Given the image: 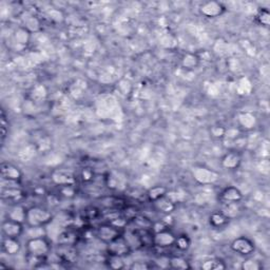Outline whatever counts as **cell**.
Wrapping results in <instances>:
<instances>
[{
	"label": "cell",
	"instance_id": "cell-1",
	"mask_svg": "<svg viewBox=\"0 0 270 270\" xmlns=\"http://www.w3.org/2000/svg\"><path fill=\"white\" fill-rule=\"evenodd\" d=\"M25 251L26 256L38 260H46L50 253H52V244L45 238V235L32 238L25 243Z\"/></svg>",
	"mask_w": 270,
	"mask_h": 270
},
{
	"label": "cell",
	"instance_id": "cell-2",
	"mask_svg": "<svg viewBox=\"0 0 270 270\" xmlns=\"http://www.w3.org/2000/svg\"><path fill=\"white\" fill-rule=\"evenodd\" d=\"M52 221L53 214L42 206H32L26 209L25 224L28 227H45Z\"/></svg>",
	"mask_w": 270,
	"mask_h": 270
},
{
	"label": "cell",
	"instance_id": "cell-3",
	"mask_svg": "<svg viewBox=\"0 0 270 270\" xmlns=\"http://www.w3.org/2000/svg\"><path fill=\"white\" fill-rule=\"evenodd\" d=\"M123 233H124L123 229H120L117 226L111 224L109 222H106L104 224H100L99 226H97L94 235L96 236V239H98L100 242L105 243L107 245L113 240L118 238V236Z\"/></svg>",
	"mask_w": 270,
	"mask_h": 270
},
{
	"label": "cell",
	"instance_id": "cell-4",
	"mask_svg": "<svg viewBox=\"0 0 270 270\" xmlns=\"http://www.w3.org/2000/svg\"><path fill=\"white\" fill-rule=\"evenodd\" d=\"M106 246H107L106 248L107 254H110V255H117V256H123V258H126V256H128L132 252V248L129 243H128V241L126 240L124 234H120L118 238L113 240Z\"/></svg>",
	"mask_w": 270,
	"mask_h": 270
},
{
	"label": "cell",
	"instance_id": "cell-5",
	"mask_svg": "<svg viewBox=\"0 0 270 270\" xmlns=\"http://www.w3.org/2000/svg\"><path fill=\"white\" fill-rule=\"evenodd\" d=\"M175 239H177V235H175L170 229L169 228L161 229L159 231L153 232L152 246L157 247L158 249L170 248L174 246Z\"/></svg>",
	"mask_w": 270,
	"mask_h": 270
},
{
	"label": "cell",
	"instance_id": "cell-6",
	"mask_svg": "<svg viewBox=\"0 0 270 270\" xmlns=\"http://www.w3.org/2000/svg\"><path fill=\"white\" fill-rule=\"evenodd\" d=\"M230 247L233 252L243 256H249L253 254L255 251V245L253 241L247 238V236H239V238L234 239Z\"/></svg>",
	"mask_w": 270,
	"mask_h": 270
},
{
	"label": "cell",
	"instance_id": "cell-7",
	"mask_svg": "<svg viewBox=\"0 0 270 270\" xmlns=\"http://www.w3.org/2000/svg\"><path fill=\"white\" fill-rule=\"evenodd\" d=\"M1 232L5 238L19 239L24 233V224L10 218H6L1 224Z\"/></svg>",
	"mask_w": 270,
	"mask_h": 270
},
{
	"label": "cell",
	"instance_id": "cell-8",
	"mask_svg": "<svg viewBox=\"0 0 270 270\" xmlns=\"http://www.w3.org/2000/svg\"><path fill=\"white\" fill-rule=\"evenodd\" d=\"M51 180L54 184L58 187L67 186H75L77 183V179L72 172L64 170V169H57L54 170L51 174Z\"/></svg>",
	"mask_w": 270,
	"mask_h": 270
},
{
	"label": "cell",
	"instance_id": "cell-9",
	"mask_svg": "<svg viewBox=\"0 0 270 270\" xmlns=\"http://www.w3.org/2000/svg\"><path fill=\"white\" fill-rule=\"evenodd\" d=\"M192 173L198 183L202 185H210L219 180V174L217 172L205 167H195L193 168Z\"/></svg>",
	"mask_w": 270,
	"mask_h": 270
},
{
	"label": "cell",
	"instance_id": "cell-10",
	"mask_svg": "<svg viewBox=\"0 0 270 270\" xmlns=\"http://www.w3.org/2000/svg\"><path fill=\"white\" fill-rule=\"evenodd\" d=\"M0 174H1V180H11V181H18L22 180V171L12 163H2L0 166Z\"/></svg>",
	"mask_w": 270,
	"mask_h": 270
},
{
	"label": "cell",
	"instance_id": "cell-11",
	"mask_svg": "<svg viewBox=\"0 0 270 270\" xmlns=\"http://www.w3.org/2000/svg\"><path fill=\"white\" fill-rule=\"evenodd\" d=\"M242 164V154L239 150L232 149L229 150L224 157L222 158L221 165L227 170H235Z\"/></svg>",
	"mask_w": 270,
	"mask_h": 270
},
{
	"label": "cell",
	"instance_id": "cell-12",
	"mask_svg": "<svg viewBox=\"0 0 270 270\" xmlns=\"http://www.w3.org/2000/svg\"><path fill=\"white\" fill-rule=\"evenodd\" d=\"M244 198L242 191L234 186L226 187L220 194V200L222 204H239Z\"/></svg>",
	"mask_w": 270,
	"mask_h": 270
},
{
	"label": "cell",
	"instance_id": "cell-13",
	"mask_svg": "<svg viewBox=\"0 0 270 270\" xmlns=\"http://www.w3.org/2000/svg\"><path fill=\"white\" fill-rule=\"evenodd\" d=\"M200 11L202 15L208 18H215L225 12V6L218 1H208L201 5Z\"/></svg>",
	"mask_w": 270,
	"mask_h": 270
},
{
	"label": "cell",
	"instance_id": "cell-14",
	"mask_svg": "<svg viewBox=\"0 0 270 270\" xmlns=\"http://www.w3.org/2000/svg\"><path fill=\"white\" fill-rule=\"evenodd\" d=\"M1 195L2 201L13 202L15 204H19V202L22 200L24 192L20 186H11V187H1Z\"/></svg>",
	"mask_w": 270,
	"mask_h": 270
},
{
	"label": "cell",
	"instance_id": "cell-15",
	"mask_svg": "<svg viewBox=\"0 0 270 270\" xmlns=\"http://www.w3.org/2000/svg\"><path fill=\"white\" fill-rule=\"evenodd\" d=\"M56 254L63 263H74L77 258V250L75 245L57 244Z\"/></svg>",
	"mask_w": 270,
	"mask_h": 270
},
{
	"label": "cell",
	"instance_id": "cell-16",
	"mask_svg": "<svg viewBox=\"0 0 270 270\" xmlns=\"http://www.w3.org/2000/svg\"><path fill=\"white\" fill-rule=\"evenodd\" d=\"M152 204L154 205L155 209H157L158 212L166 215L171 214L175 210V208H177V204H175V202L169 197V194L158 199V201L153 202Z\"/></svg>",
	"mask_w": 270,
	"mask_h": 270
},
{
	"label": "cell",
	"instance_id": "cell-17",
	"mask_svg": "<svg viewBox=\"0 0 270 270\" xmlns=\"http://www.w3.org/2000/svg\"><path fill=\"white\" fill-rule=\"evenodd\" d=\"M1 249L5 254L15 255L22 250V244H20L18 239L5 238V236H3L2 243H1Z\"/></svg>",
	"mask_w": 270,
	"mask_h": 270
},
{
	"label": "cell",
	"instance_id": "cell-18",
	"mask_svg": "<svg viewBox=\"0 0 270 270\" xmlns=\"http://www.w3.org/2000/svg\"><path fill=\"white\" fill-rule=\"evenodd\" d=\"M230 220L223 211H214L209 217V224L214 229H222L229 224Z\"/></svg>",
	"mask_w": 270,
	"mask_h": 270
},
{
	"label": "cell",
	"instance_id": "cell-19",
	"mask_svg": "<svg viewBox=\"0 0 270 270\" xmlns=\"http://www.w3.org/2000/svg\"><path fill=\"white\" fill-rule=\"evenodd\" d=\"M129 223L134 226L135 229H137V230H152L154 224L152 220L141 214L135 215Z\"/></svg>",
	"mask_w": 270,
	"mask_h": 270
},
{
	"label": "cell",
	"instance_id": "cell-20",
	"mask_svg": "<svg viewBox=\"0 0 270 270\" xmlns=\"http://www.w3.org/2000/svg\"><path fill=\"white\" fill-rule=\"evenodd\" d=\"M77 242V233L72 229H66L58 234L57 244L63 245H75Z\"/></svg>",
	"mask_w": 270,
	"mask_h": 270
},
{
	"label": "cell",
	"instance_id": "cell-21",
	"mask_svg": "<svg viewBox=\"0 0 270 270\" xmlns=\"http://www.w3.org/2000/svg\"><path fill=\"white\" fill-rule=\"evenodd\" d=\"M168 192L169 191H168V189L166 187L158 185V186L151 187L149 190L146 192V197H147L148 201L153 202L155 201H158V199L165 197V195L168 194Z\"/></svg>",
	"mask_w": 270,
	"mask_h": 270
},
{
	"label": "cell",
	"instance_id": "cell-22",
	"mask_svg": "<svg viewBox=\"0 0 270 270\" xmlns=\"http://www.w3.org/2000/svg\"><path fill=\"white\" fill-rule=\"evenodd\" d=\"M168 266L172 269H190L191 268L188 260L180 255L170 256V258L168 259Z\"/></svg>",
	"mask_w": 270,
	"mask_h": 270
},
{
	"label": "cell",
	"instance_id": "cell-23",
	"mask_svg": "<svg viewBox=\"0 0 270 270\" xmlns=\"http://www.w3.org/2000/svg\"><path fill=\"white\" fill-rule=\"evenodd\" d=\"M8 218L18 221L20 223H25V219H26V209L19 205V204H15L11 208V210L8 213Z\"/></svg>",
	"mask_w": 270,
	"mask_h": 270
},
{
	"label": "cell",
	"instance_id": "cell-24",
	"mask_svg": "<svg viewBox=\"0 0 270 270\" xmlns=\"http://www.w3.org/2000/svg\"><path fill=\"white\" fill-rule=\"evenodd\" d=\"M201 268L204 270H223L227 268V265L223 260L214 258L202 262Z\"/></svg>",
	"mask_w": 270,
	"mask_h": 270
},
{
	"label": "cell",
	"instance_id": "cell-25",
	"mask_svg": "<svg viewBox=\"0 0 270 270\" xmlns=\"http://www.w3.org/2000/svg\"><path fill=\"white\" fill-rule=\"evenodd\" d=\"M124 259L125 258H123V256L107 254V259L105 262L108 267L111 269H123L126 267Z\"/></svg>",
	"mask_w": 270,
	"mask_h": 270
},
{
	"label": "cell",
	"instance_id": "cell-26",
	"mask_svg": "<svg viewBox=\"0 0 270 270\" xmlns=\"http://www.w3.org/2000/svg\"><path fill=\"white\" fill-rule=\"evenodd\" d=\"M174 246L178 248V250L180 251H187L189 248L191 246V240L186 234H180L177 235V239H175Z\"/></svg>",
	"mask_w": 270,
	"mask_h": 270
},
{
	"label": "cell",
	"instance_id": "cell-27",
	"mask_svg": "<svg viewBox=\"0 0 270 270\" xmlns=\"http://www.w3.org/2000/svg\"><path fill=\"white\" fill-rule=\"evenodd\" d=\"M200 64V57L195 54L188 53L181 59V66H183L185 69H194L195 67H198Z\"/></svg>",
	"mask_w": 270,
	"mask_h": 270
},
{
	"label": "cell",
	"instance_id": "cell-28",
	"mask_svg": "<svg viewBox=\"0 0 270 270\" xmlns=\"http://www.w3.org/2000/svg\"><path fill=\"white\" fill-rule=\"evenodd\" d=\"M30 32L26 30L25 28H20L19 30L16 31L14 34V39L15 42L20 45H24L28 44L29 38H30Z\"/></svg>",
	"mask_w": 270,
	"mask_h": 270
},
{
	"label": "cell",
	"instance_id": "cell-29",
	"mask_svg": "<svg viewBox=\"0 0 270 270\" xmlns=\"http://www.w3.org/2000/svg\"><path fill=\"white\" fill-rule=\"evenodd\" d=\"M0 127H1V144L3 145L9 133V119L6 117V114L3 109L1 110V116H0Z\"/></svg>",
	"mask_w": 270,
	"mask_h": 270
},
{
	"label": "cell",
	"instance_id": "cell-30",
	"mask_svg": "<svg viewBox=\"0 0 270 270\" xmlns=\"http://www.w3.org/2000/svg\"><path fill=\"white\" fill-rule=\"evenodd\" d=\"M255 20L260 24L264 25V26H268L269 22H270V13H269V11L265 8L261 9L258 13H256Z\"/></svg>",
	"mask_w": 270,
	"mask_h": 270
},
{
	"label": "cell",
	"instance_id": "cell-31",
	"mask_svg": "<svg viewBox=\"0 0 270 270\" xmlns=\"http://www.w3.org/2000/svg\"><path fill=\"white\" fill-rule=\"evenodd\" d=\"M242 116L246 118L243 119V118H239L240 119V124L245 128V129H251V128L254 127L255 125V117L252 115V114L250 113H243Z\"/></svg>",
	"mask_w": 270,
	"mask_h": 270
},
{
	"label": "cell",
	"instance_id": "cell-32",
	"mask_svg": "<svg viewBox=\"0 0 270 270\" xmlns=\"http://www.w3.org/2000/svg\"><path fill=\"white\" fill-rule=\"evenodd\" d=\"M261 267L262 266L259 262H255L252 260H246L243 262L242 264V268L245 270H258V269H261Z\"/></svg>",
	"mask_w": 270,
	"mask_h": 270
},
{
	"label": "cell",
	"instance_id": "cell-33",
	"mask_svg": "<svg viewBox=\"0 0 270 270\" xmlns=\"http://www.w3.org/2000/svg\"><path fill=\"white\" fill-rule=\"evenodd\" d=\"M150 267L151 266L148 265L147 263H141V262H134L130 266L131 269H149Z\"/></svg>",
	"mask_w": 270,
	"mask_h": 270
}]
</instances>
